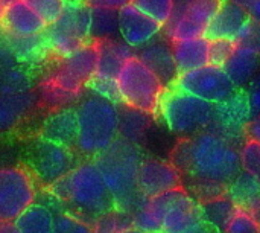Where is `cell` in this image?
I'll list each match as a JSON object with an SVG mask.
<instances>
[{"label": "cell", "instance_id": "1", "mask_svg": "<svg viewBox=\"0 0 260 233\" xmlns=\"http://www.w3.org/2000/svg\"><path fill=\"white\" fill-rule=\"evenodd\" d=\"M241 142L218 130H206L181 139L172 151L171 162L183 176L184 189L200 203L229 192L242 171Z\"/></svg>", "mask_w": 260, "mask_h": 233}, {"label": "cell", "instance_id": "2", "mask_svg": "<svg viewBox=\"0 0 260 233\" xmlns=\"http://www.w3.org/2000/svg\"><path fill=\"white\" fill-rule=\"evenodd\" d=\"M49 191L56 206L90 224L101 215L116 209V201L96 162L91 159L79 162Z\"/></svg>", "mask_w": 260, "mask_h": 233}, {"label": "cell", "instance_id": "3", "mask_svg": "<svg viewBox=\"0 0 260 233\" xmlns=\"http://www.w3.org/2000/svg\"><path fill=\"white\" fill-rule=\"evenodd\" d=\"M143 159L140 147L123 137L93 159L116 201V209L133 214L145 200L137 185Z\"/></svg>", "mask_w": 260, "mask_h": 233}, {"label": "cell", "instance_id": "4", "mask_svg": "<svg viewBox=\"0 0 260 233\" xmlns=\"http://www.w3.org/2000/svg\"><path fill=\"white\" fill-rule=\"evenodd\" d=\"M78 139L75 151L85 160L96 159L120 136V108L113 101L98 95H84L78 105Z\"/></svg>", "mask_w": 260, "mask_h": 233}, {"label": "cell", "instance_id": "5", "mask_svg": "<svg viewBox=\"0 0 260 233\" xmlns=\"http://www.w3.org/2000/svg\"><path fill=\"white\" fill-rule=\"evenodd\" d=\"M157 116L165 122L171 133L189 139L213 127L215 104L175 87H168L161 98Z\"/></svg>", "mask_w": 260, "mask_h": 233}, {"label": "cell", "instance_id": "6", "mask_svg": "<svg viewBox=\"0 0 260 233\" xmlns=\"http://www.w3.org/2000/svg\"><path fill=\"white\" fill-rule=\"evenodd\" d=\"M120 105L157 114L166 92L165 82L137 56H131L117 76Z\"/></svg>", "mask_w": 260, "mask_h": 233}, {"label": "cell", "instance_id": "7", "mask_svg": "<svg viewBox=\"0 0 260 233\" xmlns=\"http://www.w3.org/2000/svg\"><path fill=\"white\" fill-rule=\"evenodd\" d=\"M91 8L84 2H67L61 17L47 26L44 35L50 53L67 56L91 41Z\"/></svg>", "mask_w": 260, "mask_h": 233}, {"label": "cell", "instance_id": "8", "mask_svg": "<svg viewBox=\"0 0 260 233\" xmlns=\"http://www.w3.org/2000/svg\"><path fill=\"white\" fill-rule=\"evenodd\" d=\"M76 151L70 147L37 137L27 148V168L44 188H52L62 180L76 165Z\"/></svg>", "mask_w": 260, "mask_h": 233}, {"label": "cell", "instance_id": "9", "mask_svg": "<svg viewBox=\"0 0 260 233\" xmlns=\"http://www.w3.org/2000/svg\"><path fill=\"white\" fill-rule=\"evenodd\" d=\"M37 198L38 182L27 166H0V223H14Z\"/></svg>", "mask_w": 260, "mask_h": 233}, {"label": "cell", "instance_id": "10", "mask_svg": "<svg viewBox=\"0 0 260 233\" xmlns=\"http://www.w3.org/2000/svg\"><path fill=\"white\" fill-rule=\"evenodd\" d=\"M98 67V46L96 41H88L73 53L58 58L50 73L44 78L58 87L84 96V89L88 87Z\"/></svg>", "mask_w": 260, "mask_h": 233}, {"label": "cell", "instance_id": "11", "mask_svg": "<svg viewBox=\"0 0 260 233\" xmlns=\"http://www.w3.org/2000/svg\"><path fill=\"white\" fill-rule=\"evenodd\" d=\"M171 87L198 96L215 105L224 102L238 90L225 69L212 64L192 72L180 73Z\"/></svg>", "mask_w": 260, "mask_h": 233}, {"label": "cell", "instance_id": "12", "mask_svg": "<svg viewBox=\"0 0 260 233\" xmlns=\"http://www.w3.org/2000/svg\"><path fill=\"white\" fill-rule=\"evenodd\" d=\"M139 192L143 198L158 197L177 189H183V176L172 162L145 157L139 171Z\"/></svg>", "mask_w": 260, "mask_h": 233}, {"label": "cell", "instance_id": "13", "mask_svg": "<svg viewBox=\"0 0 260 233\" xmlns=\"http://www.w3.org/2000/svg\"><path fill=\"white\" fill-rule=\"evenodd\" d=\"M250 121L251 110L247 90L238 89L229 99L215 105V124L212 128L235 140H241L245 137V128Z\"/></svg>", "mask_w": 260, "mask_h": 233}, {"label": "cell", "instance_id": "14", "mask_svg": "<svg viewBox=\"0 0 260 233\" xmlns=\"http://www.w3.org/2000/svg\"><path fill=\"white\" fill-rule=\"evenodd\" d=\"M163 31V26L149 15L128 5L119 11L120 38L133 49H140L155 40Z\"/></svg>", "mask_w": 260, "mask_h": 233}, {"label": "cell", "instance_id": "15", "mask_svg": "<svg viewBox=\"0 0 260 233\" xmlns=\"http://www.w3.org/2000/svg\"><path fill=\"white\" fill-rule=\"evenodd\" d=\"M204 221L201 203L197 201L184 188L172 194L166 209L161 233H183Z\"/></svg>", "mask_w": 260, "mask_h": 233}, {"label": "cell", "instance_id": "16", "mask_svg": "<svg viewBox=\"0 0 260 233\" xmlns=\"http://www.w3.org/2000/svg\"><path fill=\"white\" fill-rule=\"evenodd\" d=\"M0 29L5 35L27 38L44 34L47 24L32 8H29L23 0H18L5 8Z\"/></svg>", "mask_w": 260, "mask_h": 233}, {"label": "cell", "instance_id": "17", "mask_svg": "<svg viewBox=\"0 0 260 233\" xmlns=\"http://www.w3.org/2000/svg\"><path fill=\"white\" fill-rule=\"evenodd\" d=\"M98 46V67L93 78L104 81H117L123 64L136 55L134 49L122 38H110L96 41Z\"/></svg>", "mask_w": 260, "mask_h": 233}, {"label": "cell", "instance_id": "18", "mask_svg": "<svg viewBox=\"0 0 260 233\" xmlns=\"http://www.w3.org/2000/svg\"><path fill=\"white\" fill-rule=\"evenodd\" d=\"M250 21L245 9L233 0H222L218 12L206 29L209 40H232L235 41L244 26Z\"/></svg>", "mask_w": 260, "mask_h": 233}, {"label": "cell", "instance_id": "19", "mask_svg": "<svg viewBox=\"0 0 260 233\" xmlns=\"http://www.w3.org/2000/svg\"><path fill=\"white\" fill-rule=\"evenodd\" d=\"M136 55L165 82L166 87H171L180 75L174 61L171 41L161 40L160 35L149 44L140 47Z\"/></svg>", "mask_w": 260, "mask_h": 233}, {"label": "cell", "instance_id": "20", "mask_svg": "<svg viewBox=\"0 0 260 233\" xmlns=\"http://www.w3.org/2000/svg\"><path fill=\"white\" fill-rule=\"evenodd\" d=\"M40 136L70 147L75 150L78 139V114L73 107H62L52 110L43 121Z\"/></svg>", "mask_w": 260, "mask_h": 233}, {"label": "cell", "instance_id": "21", "mask_svg": "<svg viewBox=\"0 0 260 233\" xmlns=\"http://www.w3.org/2000/svg\"><path fill=\"white\" fill-rule=\"evenodd\" d=\"M32 90L27 70L17 60L12 50L0 40V95H20Z\"/></svg>", "mask_w": 260, "mask_h": 233}, {"label": "cell", "instance_id": "22", "mask_svg": "<svg viewBox=\"0 0 260 233\" xmlns=\"http://www.w3.org/2000/svg\"><path fill=\"white\" fill-rule=\"evenodd\" d=\"M209 44L210 40L206 37L171 41L174 61L178 73L192 72L209 64Z\"/></svg>", "mask_w": 260, "mask_h": 233}, {"label": "cell", "instance_id": "23", "mask_svg": "<svg viewBox=\"0 0 260 233\" xmlns=\"http://www.w3.org/2000/svg\"><path fill=\"white\" fill-rule=\"evenodd\" d=\"M172 194L174 191L158 197L145 198L133 212V226L145 233H161L165 214L172 200Z\"/></svg>", "mask_w": 260, "mask_h": 233}, {"label": "cell", "instance_id": "24", "mask_svg": "<svg viewBox=\"0 0 260 233\" xmlns=\"http://www.w3.org/2000/svg\"><path fill=\"white\" fill-rule=\"evenodd\" d=\"M37 104L35 93L0 95V133H8L18 127L21 121L34 110Z\"/></svg>", "mask_w": 260, "mask_h": 233}, {"label": "cell", "instance_id": "25", "mask_svg": "<svg viewBox=\"0 0 260 233\" xmlns=\"http://www.w3.org/2000/svg\"><path fill=\"white\" fill-rule=\"evenodd\" d=\"M227 195L235 201L238 208L248 211L260 221V182L251 174L242 169L230 185Z\"/></svg>", "mask_w": 260, "mask_h": 233}, {"label": "cell", "instance_id": "26", "mask_svg": "<svg viewBox=\"0 0 260 233\" xmlns=\"http://www.w3.org/2000/svg\"><path fill=\"white\" fill-rule=\"evenodd\" d=\"M259 67L260 55L242 47H236L235 53L224 66L236 89H244L245 85H250L251 81L256 78Z\"/></svg>", "mask_w": 260, "mask_h": 233}, {"label": "cell", "instance_id": "27", "mask_svg": "<svg viewBox=\"0 0 260 233\" xmlns=\"http://www.w3.org/2000/svg\"><path fill=\"white\" fill-rule=\"evenodd\" d=\"M56 212L49 203H34L14 224L21 233H55Z\"/></svg>", "mask_w": 260, "mask_h": 233}, {"label": "cell", "instance_id": "28", "mask_svg": "<svg viewBox=\"0 0 260 233\" xmlns=\"http://www.w3.org/2000/svg\"><path fill=\"white\" fill-rule=\"evenodd\" d=\"M3 35L5 43L8 44V47L12 50V53L17 56V60L21 64H37L41 63L44 58H47V55L50 53V49L47 46L46 41V35H35V37H27V38H18V37H9V35Z\"/></svg>", "mask_w": 260, "mask_h": 233}, {"label": "cell", "instance_id": "29", "mask_svg": "<svg viewBox=\"0 0 260 233\" xmlns=\"http://www.w3.org/2000/svg\"><path fill=\"white\" fill-rule=\"evenodd\" d=\"M222 0H177L171 20L184 18L201 29H207L212 18L218 12Z\"/></svg>", "mask_w": 260, "mask_h": 233}, {"label": "cell", "instance_id": "30", "mask_svg": "<svg viewBox=\"0 0 260 233\" xmlns=\"http://www.w3.org/2000/svg\"><path fill=\"white\" fill-rule=\"evenodd\" d=\"M151 116L152 114H149V113L122 105V108H120V136L119 137H123V139L139 145L151 125Z\"/></svg>", "mask_w": 260, "mask_h": 233}, {"label": "cell", "instance_id": "31", "mask_svg": "<svg viewBox=\"0 0 260 233\" xmlns=\"http://www.w3.org/2000/svg\"><path fill=\"white\" fill-rule=\"evenodd\" d=\"M201 209H203L204 221L209 223L210 226H213L219 233H224L227 223L230 221V218L235 214V211L238 209V206L225 194L222 197L201 203Z\"/></svg>", "mask_w": 260, "mask_h": 233}, {"label": "cell", "instance_id": "32", "mask_svg": "<svg viewBox=\"0 0 260 233\" xmlns=\"http://www.w3.org/2000/svg\"><path fill=\"white\" fill-rule=\"evenodd\" d=\"M91 40H110L120 38L119 32V11L94 8L91 9V27H90Z\"/></svg>", "mask_w": 260, "mask_h": 233}, {"label": "cell", "instance_id": "33", "mask_svg": "<svg viewBox=\"0 0 260 233\" xmlns=\"http://www.w3.org/2000/svg\"><path fill=\"white\" fill-rule=\"evenodd\" d=\"M40 99L43 104H46L47 107L55 108H62V107H70V104L73 102H79V99L82 96L70 93L61 87H58L56 84L44 79L40 85Z\"/></svg>", "mask_w": 260, "mask_h": 233}, {"label": "cell", "instance_id": "34", "mask_svg": "<svg viewBox=\"0 0 260 233\" xmlns=\"http://www.w3.org/2000/svg\"><path fill=\"white\" fill-rule=\"evenodd\" d=\"M131 5L165 27L174 15L177 0H133Z\"/></svg>", "mask_w": 260, "mask_h": 233}, {"label": "cell", "instance_id": "35", "mask_svg": "<svg viewBox=\"0 0 260 233\" xmlns=\"http://www.w3.org/2000/svg\"><path fill=\"white\" fill-rule=\"evenodd\" d=\"M129 226H133V214L119 209H113L101 215L91 224L94 233H119Z\"/></svg>", "mask_w": 260, "mask_h": 233}, {"label": "cell", "instance_id": "36", "mask_svg": "<svg viewBox=\"0 0 260 233\" xmlns=\"http://www.w3.org/2000/svg\"><path fill=\"white\" fill-rule=\"evenodd\" d=\"M23 2L29 8H32L47 26H50L61 17L67 5V0H23Z\"/></svg>", "mask_w": 260, "mask_h": 233}, {"label": "cell", "instance_id": "37", "mask_svg": "<svg viewBox=\"0 0 260 233\" xmlns=\"http://www.w3.org/2000/svg\"><path fill=\"white\" fill-rule=\"evenodd\" d=\"M224 233H260V221L248 211L238 208L227 223Z\"/></svg>", "mask_w": 260, "mask_h": 233}, {"label": "cell", "instance_id": "38", "mask_svg": "<svg viewBox=\"0 0 260 233\" xmlns=\"http://www.w3.org/2000/svg\"><path fill=\"white\" fill-rule=\"evenodd\" d=\"M55 233H94L90 223L69 212H58L55 221Z\"/></svg>", "mask_w": 260, "mask_h": 233}, {"label": "cell", "instance_id": "39", "mask_svg": "<svg viewBox=\"0 0 260 233\" xmlns=\"http://www.w3.org/2000/svg\"><path fill=\"white\" fill-rule=\"evenodd\" d=\"M236 44L232 40H210L209 44V64L224 67L230 56L235 53Z\"/></svg>", "mask_w": 260, "mask_h": 233}, {"label": "cell", "instance_id": "40", "mask_svg": "<svg viewBox=\"0 0 260 233\" xmlns=\"http://www.w3.org/2000/svg\"><path fill=\"white\" fill-rule=\"evenodd\" d=\"M241 156L242 169L260 182V143L253 140H245L241 150Z\"/></svg>", "mask_w": 260, "mask_h": 233}, {"label": "cell", "instance_id": "41", "mask_svg": "<svg viewBox=\"0 0 260 233\" xmlns=\"http://www.w3.org/2000/svg\"><path fill=\"white\" fill-rule=\"evenodd\" d=\"M236 47H242L247 50H251L254 53L260 55V24L253 21L250 18V21L244 26V29L239 32V35L235 40Z\"/></svg>", "mask_w": 260, "mask_h": 233}, {"label": "cell", "instance_id": "42", "mask_svg": "<svg viewBox=\"0 0 260 233\" xmlns=\"http://www.w3.org/2000/svg\"><path fill=\"white\" fill-rule=\"evenodd\" d=\"M247 96H248V104H250V110H251V119L260 114V75L256 76L251 84L248 85L247 90Z\"/></svg>", "mask_w": 260, "mask_h": 233}, {"label": "cell", "instance_id": "43", "mask_svg": "<svg viewBox=\"0 0 260 233\" xmlns=\"http://www.w3.org/2000/svg\"><path fill=\"white\" fill-rule=\"evenodd\" d=\"M88 8H104V9H113V11H120L122 8L128 6L133 3V0H82Z\"/></svg>", "mask_w": 260, "mask_h": 233}, {"label": "cell", "instance_id": "44", "mask_svg": "<svg viewBox=\"0 0 260 233\" xmlns=\"http://www.w3.org/2000/svg\"><path fill=\"white\" fill-rule=\"evenodd\" d=\"M233 2L241 5L248 14V17L260 24V0H233Z\"/></svg>", "mask_w": 260, "mask_h": 233}, {"label": "cell", "instance_id": "45", "mask_svg": "<svg viewBox=\"0 0 260 233\" xmlns=\"http://www.w3.org/2000/svg\"><path fill=\"white\" fill-rule=\"evenodd\" d=\"M245 140H253L260 143V114L248 122L245 128Z\"/></svg>", "mask_w": 260, "mask_h": 233}, {"label": "cell", "instance_id": "46", "mask_svg": "<svg viewBox=\"0 0 260 233\" xmlns=\"http://www.w3.org/2000/svg\"><path fill=\"white\" fill-rule=\"evenodd\" d=\"M183 233H219L213 226H210L209 223H206V221H203V223H200V224H197V226H193V227H190L189 230H186V232Z\"/></svg>", "mask_w": 260, "mask_h": 233}, {"label": "cell", "instance_id": "47", "mask_svg": "<svg viewBox=\"0 0 260 233\" xmlns=\"http://www.w3.org/2000/svg\"><path fill=\"white\" fill-rule=\"evenodd\" d=\"M0 233H21L14 223H0Z\"/></svg>", "mask_w": 260, "mask_h": 233}, {"label": "cell", "instance_id": "48", "mask_svg": "<svg viewBox=\"0 0 260 233\" xmlns=\"http://www.w3.org/2000/svg\"><path fill=\"white\" fill-rule=\"evenodd\" d=\"M119 233H145V232H143V230H140V229H137L136 226H129V227H126V229L120 230Z\"/></svg>", "mask_w": 260, "mask_h": 233}, {"label": "cell", "instance_id": "49", "mask_svg": "<svg viewBox=\"0 0 260 233\" xmlns=\"http://www.w3.org/2000/svg\"><path fill=\"white\" fill-rule=\"evenodd\" d=\"M15 2H18V0H0V3H2L5 8H8L9 5H12V3H15Z\"/></svg>", "mask_w": 260, "mask_h": 233}, {"label": "cell", "instance_id": "50", "mask_svg": "<svg viewBox=\"0 0 260 233\" xmlns=\"http://www.w3.org/2000/svg\"><path fill=\"white\" fill-rule=\"evenodd\" d=\"M3 14H5V6L0 3V26H2V20H3Z\"/></svg>", "mask_w": 260, "mask_h": 233}, {"label": "cell", "instance_id": "51", "mask_svg": "<svg viewBox=\"0 0 260 233\" xmlns=\"http://www.w3.org/2000/svg\"><path fill=\"white\" fill-rule=\"evenodd\" d=\"M67 2H82V0H67Z\"/></svg>", "mask_w": 260, "mask_h": 233}]
</instances>
